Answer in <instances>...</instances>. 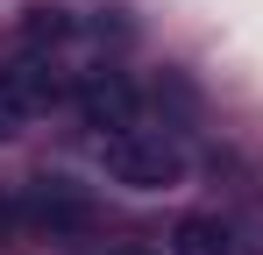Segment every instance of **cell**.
Masks as SVG:
<instances>
[{
	"mask_svg": "<svg viewBox=\"0 0 263 255\" xmlns=\"http://www.w3.org/2000/svg\"><path fill=\"white\" fill-rule=\"evenodd\" d=\"M171 255H235V227L220 213H185L171 227Z\"/></svg>",
	"mask_w": 263,
	"mask_h": 255,
	"instance_id": "cell-5",
	"label": "cell"
},
{
	"mask_svg": "<svg viewBox=\"0 0 263 255\" xmlns=\"http://www.w3.org/2000/svg\"><path fill=\"white\" fill-rule=\"evenodd\" d=\"M121 255H135V248H121Z\"/></svg>",
	"mask_w": 263,
	"mask_h": 255,
	"instance_id": "cell-7",
	"label": "cell"
},
{
	"mask_svg": "<svg viewBox=\"0 0 263 255\" xmlns=\"http://www.w3.org/2000/svg\"><path fill=\"white\" fill-rule=\"evenodd\" d=\"M79 114H86V128H100V135H128L135 128V85L121 78V71H86Z\"/></svg>",
	"mask_w": 263,
	"mask_h": 255,
	"instance_id": "cell-4",
	"label": "cell"
},
{
	"mask_svg": "<svg viewBox=\"0 0 263 255\" xmlns=\"http://www.w3.org/2000/svg\"><path fill=\"white\" fill-rule=\"evenodd\" d=\"M64 29H71V14H64V7H29V42H57Z\"/></svg>",
	"mask_w": 263,
	"mask_h": 255,
	"instance_id": "cell-6",
	"label": "cell"
},
{
	"mask_svg": "<svg viewBox=\"0 0 263 255\" xmlns=\"http://www.w3.org/2000/svg\"><path fill=\"white\" fill-rule=\"evenodd\" d=\"M107 177L128 184V192H171V184H185V149H178L164 128L107 135Z\"/></svg>",
	"mask_w": 263,
	"mask_h": 255,
	"instance_id": "cell-1",
	"label": "cell"
},
{
	"mask_svg": "<svg viewBox=\"0 0 263 255\" xmlns=\"http://www.w3.org/2000/svg\"><path fill=\"white\" fill-rule=\"evenodd\" d=\"M22 220L43 227V234H79V227H92V206L71 177H36L29 199H22Z\"/></svg>",
	"mask_w": 263,
	"mask_h": 255,
	"instance_id": "cell-3",
	"label": "cell"
},
{
	"mask_svg": "<svg viewBox=\"0 0 263 255\" xmlns=\"http://www.w3.org/2000/svg\"><path fill=\"white\" fill-rule=\"evenodd\" d=\"M57 99H64V78H57V64H43V57H22V64H7V71H0V142H7V135H22L36 114H50Z\"/></svg>",
	"mask_w": 263,
	"mask_h": 255,
	"instance_id": "cell-2",
	"label": "cell"
}]
</instances>
